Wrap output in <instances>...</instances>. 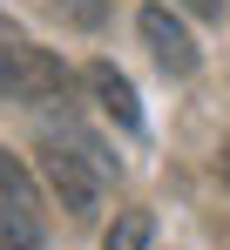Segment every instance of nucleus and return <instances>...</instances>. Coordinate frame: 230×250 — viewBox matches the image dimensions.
<instances>
[{"label":"nucleus","mask_w":230,"mask_h":250,"mask_svg":"<svg viewBox=\"0 0 230 250\" xmlns=\"http://www.w3.org/2000/svg\"><path fill=\"white\" fill-rule=\"evenodd\" d=\"M0 95L7 102H54V95H68V68H61V54H47V47H0Z\"/></svg>","instance_id":"f03ea898"},{"label":"nucleus","mask_w":230,"mask_h":250,"mask_svg":"<svg viewBox=\"0 0 230 250\" xmlns=\"http://www.w3.org/2000/svg\"><path fill=\"white\" fill-rule=\"evenodd\" d=\"M54 7H61V14H68L75 27H102V14H109L102 0H54Z\"/></svg>","instance_id":"0eeeda50"},{"label":"nucleus","mask_w":230,"mask_h":250,"mask_svg":"<svg viewBox=\"0 0 230 250\" xmlns=\"http://www.w3.org/2000/svg\"><path fill=\"white\" fill-rule=\"evenodd\" d=\"M41 169H47V183H54L61 209H68L75 223H88L95 203H102V183H109V156H102L88 135L61 128V135H47V142H41Z\"/></svg>","instance_id":"f257e3e1"},{"label":"nucleus","mask_w":230,"mask_h":250,"mask_svg":"<svg viewBox=\"0 0 230 250\" xmlns=\"http://www.w3.org/2000/svg\"><path fill=\"white\" fill-rule=\"evenodd\" d=\"M14 244H41V196L27 183V169L0 149V250Z\"/></svg>","instance_id":"7ed1b4c3"},{"label":"nucleus","mask_w":230,"mask_h":250,"mask_svg":"<svg viewBox=\"0 0 230 250\" xmlns=\"http://www.w3.org/2000/svg\"><path fill=\"white\" fill-rule=\"evenodd\" d=\"M183 7H190V14H203V21H217V14H224V0H183Z\"/></svg>","instance_id":"6e6552de"},{"label":"nucleus","mask_w":230,"mask_h":250,"mask_svg":"<svg viewBox=\"0 0 230 250\" xmlns=\"http://www.w3.org/2000/svg\"><path fill=\"white\" fill-rule=\"evenodd\" d=\"M88 88H95V102H102V115H115L122 128H136V122H142V108H136V88L122 82V75H115L109 61H95V68H88Z\"/></svg>","instance_id":"39448f33"},{"label":"nucleus","mask_w":230,"mask_h":250,"mask_svg":"<svg viewBox=\"0 0 230 250\" xmlns=\"http://www.w3.org/2000/svg\"><path fill=\"white\" fill-rule=\"evenodd\" d=\"M149 237H156L149 209H122V216H115V230L102 237V250H149Z\"/></svg>","instance_id":"423d86ee"},{"label":"nucleus","mask_w":230,"mask_h":250,"mask_svg":"<svg viewBox=\"0 0 230 250\" xmlns=\"http://www.w3.org/2000/svg\"><path fill=\"white\" fill-rule=\"evenodd\" d=\"M142 41H149V54L162 61V75H190L196 68V41L183 34V21H176L169 7H142Z\"/></svg>","instance_id":"20e7f679"}]
</instances>
